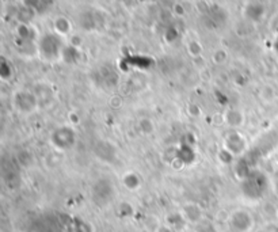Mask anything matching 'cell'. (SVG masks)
<instances>
[{
	"label": "cell",
	"instance_id": "obj_3",
	"mask_svg": "<svg viewBox=\"0 0 278 232\" xmlns=\"http://www.w3.org/2000/svg\"><path fill=\"white\" fill-rule=\"evenodd\" d=\"M180 214L184 218V222L190 224L200 223L204 218L202 209L200 208L197 204H193V202H188V204L184 205V208L180 209Z\"/></svg>",
	"mask_w": 278,
	"mask_h": 232
},
{
	"label": "cell",
	"instance_id": "obj_4",
	"mask_svg": "<svg viewBox=\"0 0 278 232\" xmlns=\"http://www.w3.org/2000/svg\"><path fill=\"white\" fill-rule=\"evenodd\" d=\"M122 182L125 188L128 190H132V192H134V190H137L142 186V180H140L138 176L134 174V172H128V174H125L122 178Z\"/></svg>",
	"mask_w": 278,
	"mask_h": 232
},
{
	"label": "cell",
	"instance_id": "obj_1",
	"mask_svg": "<svg viewBox=\"0 0 278 232\" xmlns=\"http://www.w3.org/2000/svg\"><path fill=\"white\" fill-rule=\"evenodd\" d=\"M254 220L246 210H236L230 218V227L234 232H248L252 227Z\"/></svg>",
	"mask_w": 278,
	"mask_h": 232
},
{
	"label": "cell",
	"instance_id": "obj_6",
	"mask_svg": "<svg viewBox=\"0 0 278 232\" xmlns=\"http://www.w3.org/2000/svg\"><path fill=\"white\" fill-rule=\"evenodd\" d=\"M264 232H278L277 226H273V224H269L268 227L264 228Z\"/></svg>",
	"mask_w": 278,
	"mask_h": 232
},
{
	"label": "cell",
	"instance_id": "obj_5",
	"mask_svg": "<svg viewBox=\"0 0 278 232\" xmlns=\"http://www.w3.org/2000/svg\"><path fill=\"white\" fill-rule=\"evenodd\" d=\"M226 122L230 124L231 126H239L243 122V114L240 112L236 110H231L230 113H226Z\"/></svg>",
	"mask_w": 278,
	"mask_h": 232
},
{
	"label": "cell",
	"instance_id": "obj_7",
	"mask_svg": "<svg viewBox=\"0 0 278 232\" xmlns=\"http://www.w3.org/2000/svg\"><path fill=\"white\" fill-rule=\"evenodd\" d=\"M277 216H278V212H277Z\"/></svg>",
	"mask_w": 278,
	"mask_h": 232
},
{
	"label": "cell",
	"instance_id": "obj_2",
	"mask_svg": "<svg viewBox=\"0 0 278 232\" xmlns=\"http://www.w3.org/2000/svg\"><path fill=\"white\" fill-rule=\"evenodd\" d=\"M14 104L15 109L18 110L19 113H32L36 109V106H37V100H36L32 92L19 91V92L15 94Z\"/></svg>",
	"mask_w": 278,
	"mask_h": 232
}]
</instances>
